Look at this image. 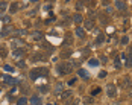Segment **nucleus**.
Segmentation results:
<instances>
[{"label":"nucleus","instance_id":"f257e3e1","mask_svg":"<svg viewBox=\"0 0 132 105\" xmlns=\"http://www.w3.org/2000/svg\"><path fill=\"white\" fill-rule=\"evenodd\" d=\"M58 73L59 75H68V73H71V70H73V62L70 61H62L58 64Z\"/></svg>","mask_w":132,"mask_h":105},{"label":"nucleus","instance_id":"f03ea898","mask_svg":"<svg viewBox=\"0 0 132 105\" xmlns=\"http://www.w3.org/2000/svg\"><path fill=\"white\" fill-rule=\"evenodd\" d=\"M39 76H49V70L47 69H33L31 72V79L37 81Z\"/></svg>","mask_w":132,"mask_h":105},{"label":"nucleus","instance_id":"7ed1b4c3","mask_svg":"<svg viewBox=\"0 0 132 105\" xmlns=\"http://www.w3.org/2000/svg\"><path fill=\"white\" fill-rule=\"evenodd\" d=\"M106 95L109 96V97H116L117 96V88H116V85L114 84H109L106 87Z\"/></svg>","mask_w":132,"mask_h":105},{"label":"nucleus","instance_id":"20e7f679","mask_svg":"<svg viewBox=\"0 0 132 105\" xmlns=\"http://www.w3.org/2000/svg\"><path fill=\"white\" fill-rule=\"evenodd\" d=\"M118 85L122 87V88H131V87H132V79L126 76L123 81H120V82H118Z\"/></svg>","mask_w":132,"mask_h":105},{"label":"nucleus","instance_id":"39448f33","mask_svg":"<svg viewBox=\"0 0 132 105\" xmlns=\"http://www.w3.org/2000/svg\"><path fill=\"white\" fill-rule=\"evenodd\" d=\"M70 44H73V37H71V34H67L64 41H62V46H64V47H68Z\"/></svg>","mask_w":132,"mask_h":105},{"label":"nucleus","instance_id":"423d86ee","mask_svg":"<svg viewBox=\"0 0 132 105\" xmlns=\"http://www.w3.org/2000/svg\"><path fill=\"white\" fill-rule=\"evenodd\" d=\"M116 8L118 9V11H126V3L123 2V0H116Z\"/></svg>","mask_w":132,"mask_h":105},{"label":"nucleus","instance_id":"0eeeda50","mask_svg":"<svg viewBox=\"0 0 132 105\" xmlns=\"http://www.w3.org/2000/svg\"><path fill=\"white\" fill-rule=\"evenodd\" d=\"M18 9H20V3H18V2L11 3V6H9V12H11V14H15Z\"/></svg>","mask_w":132,"mask_h":105},{"label":"nucleus","instance_id":"6e6552de","mask_svg":"<svg viewBox=\"0 0 132 105\" xmlns=\"http://www.w3.org/2000/svg\"><path fill=\"white\" fill-rule=\"evenodd\" d=\"M8 56V47L5 44H0V58H6Z\"/></svg>","mask_w":132,"mask_h":105},{"label":"nucleus","instance_id":"1a4fd4ad","mask_svg":"<svg viewBox=\"0 0 132 105\" xmlns=\"http://www.w3.org/2000/svg\"><path fill=\"white\" fill-rule=\"evenodd\" d=\"M12 56H15V58L24 56V50H23V49H14V50H12Z\"/></svg>","mask_w":132,"mask_h":105},{"label":"nucleus","instance_id":"9d476101","mask_svg":"<svg viewBox=\"0 0 132 105\" xmlns=\"http://www.w3.org/2000/svg\"><path fill=\"white\" fill-rule=\"evenodd\" d=\"M73 96V93L70 91V90H67V91H62L61 93V99H62V101H67V99H70Z\"/></svg>","mask_w":132,"mask_h":105},{"label":"nucleus","instance_id":"9b49d317","mask_svg":"<svg viewBox=\"0 0 132 105\" xmlns=\"http://www.w3.org/2000/svg\"><path fill=\"white\" fill-rule=\"evenodd\" d=\"M31 104H32V105H41V99H39V96L33 95V96L31 97Z\"/></svg>","mask_w":132,"mask_h":105},{"label":"nucleus","instance_id":"f8f14e48","mask_svg":"<svg viewBox=\"0 0 132 105\" xmlns=\"http://www.w3.org/2000/svg\"><path fill=\"white\" fill-rule=\"evenodd\" d=\"M11 32H12V26H6V27H3V31L0 32V35H2V37H6Z\"/></svg>","mask_w":132,"mask_h":105},{"label":"nucleus","instance_id":"ddd939ff","mask_svg":"<svg viewBox=\"0 0 132 105\" xmlns=\"http://www.w3.org/2000/svg\"><path fill=\"white\" fill-rule=\"evenodd\" d=\"M94 27V20H85V29H87V31H91V29Z\"/></svg>","mask_w":132,"mask_h":105},{"label":"nucleus","instance_id":"4468645a","mask_svg":"<svg viewBox=\"0 0 132 105\" xmlns=\"http://www.w3.org/2000/svg\"><path fill=\"white\" fill-rule=\"evenodd\" d=\"M100 91H102V88H100V87H93V88H91V91H90V95H91V97H94V96H97V95H99Z\"/></svg>","mask_w":132,"mask_h":105},{"label":"nucleus","instance_id":"2eb2a0df","mask_svg":"<svg viewBox=\"0 0 132 105\" xmlns=\"http://www.w3.org/2000/svg\"><path fill=\"white\" fill-rule=\"evenodd\" d=\"M82 20H84V18H82V15H81V14H74V15H73V21L76 23V25H81Z\"/></svg>","mask_w":132,"mask_h":105},{"label":"nucleus","instance_id":"dca6fc26","mask_svg":"<svg viewBox=\"0 0 132 105\" xmlns=\"http://www.w3.org/2000/svg\"><path fill=\"white\" fill-rule=\"evenodd\" d=\"M103 41H105V35L100 32V34L96 37V44H103Z\"/></svg>","mask_w":132,"mask_h":105},{"label":"nucleus","instance_id":"f3484780","mask_svg":"<svg viewBox=\"0 0 132 105\" xmlns=\"http://www.w3.org/2000/svg\"><path fill=\"white\" fill-rule=\"evenodd\" d=\"M62 87H64L62 82H58L55 85V95H61V93H62Z\"/></svg>","mask_w":132,"mask_h":105},{"label":"nucleus","instance_id":"a211bd4d","mask_svg":"<svg viewBox=\"0 0 132 105\" xmlns=\"http://www.w3.org/2000/svg\"><path fill=\"white\" fill-rule=\"evenodd\" d=\"M6 8H8V3L3 2V0H0V14L5 12V11H6Z\"/></svg>","mask_w":132,"mask_h":105},{"label":"nucleus","instance_id":"6ab92c4d","mask_svg":"<svg viewBox=\"0 0 132 105\" xmlns=\"http://www.w3.org/2000/svg\"><path fill=\"white\" fill-rule=\"evenodd\" d=\"M114 66H116V69H122V61H120V56L114 58Z\"/></svg>","mask_w":132,"mask_h":105},{"label":"nucleus","instance_id":"aec40b11","mask_svg":"<svg viewBox=\"0 0 132 105\" xmlns=\"http://www.w3.org/2000/svg\"><path fill=\"white\" fill-rule=\"evenodd\" d=\"M74 32H76V35H78L79 38H84V37H85V32H84V29H82V27H78Z\"/></svg>","mask_w":132,"mask_h":105},{"label":"nucleus","instance_id":"412c9836","mask_svg":"<svg viewBox=\"0 0 132 105\" xmlns=\"http://www.w3.org/2000/svg\"><path fill=\"white\" fill-rule=\"evenodd\" d=\"M32 37H33V40H38V41H39V40H43V34L39 31H37V32H33Z\"/></svg>","mask_w":132,"mask_h":105},{"label":"nucleus","instance_id":"4be33fe9","mask_svg":"<svg viewBox=\"0 0 132 105\" xmlns=\"http://www.w3.org/2000/svg\"><path fill=\"white\" fill-rule=\"evenodd\" d=\"M82 2L90 8H94V5H96V0H82Z\"/></svg>","mask_w":132,"mask_h":105},{"label":"nucleus","instance_id":"5701e85b","mask_svg":"<svg viewBox=\"0 0 132 105\" xmlns=\"http://www.w3.org/2000/svg\"><path fill=\"white\" fill-rule=\"evenodd\" d=\"M26 104H27V99H26L24 96L18 97V101H17V105H26Z\"/></svg>","mask_w":132,"mask_h":105},{"label":"nucleus","instance_id":"b1692460","mask_svg":"<svg viewBox=\"0 0 132 105\" xmlns=\"http://www.w3.org/2000/svg\"><path fill=\"white\" fill-rule=\"evenodd\" d=\"M5 82H6V84H15L17 81H15L12 76H5Z\"/></svg>","mask_w":132,"mask_h":105},{"label":"nucleus","instance_id":"393cba45","mask_svg":"<svg viewBox=\"0 0 132 105\" xmlns=\"http://www.w3.org/2000/svg\"><path fill=\"white\" fill-rule=\"evenodd\" d=\"M82 9H84V2L79 0V2L76 3V11H82Z\"/></svg>","mask_w":132,"mask_h":105},{"label":"nucleus","instance_id":"a878e982","mask_svg":"<svg viewBox=\"0 0 132 105\" xmlns=\"http://www.w3.org/2000/svg\"><path fill=\"white\" fill-rule=\"evenodd\" d=\"M90 66H99V60H96V58H91V60L88 61Z\"/></svg>","mask_w":132,"mask_h":105},{"label":"nucleus","instance_id":"bb28decb","mask_svg":"<svg viewBox=\"0 0 132 105\" xmlns=\"http://www.w3.org/2000/svg\"><path fill=\"white\" fill-rule=\"evenodd\" d=\"M99 18H100V21L103 23V25H106V23H108V18H106L103 14H99Z\"/></svg>","mask_w":132,"mask_h":105},{"label":"nucleus","instance_id":"cd10ccee","mask_svg":"<svg viewBox=\"0 0 132 105\" xmlns=\"http://www.w3.org/2000/svg\"><path fill=\"white\" fill-rule=\"evenodd\" d=\"M79 75H81V76H82V78H88V73H87V72H85V70H84V69H79Z\"/></svg>","mask_w":132,"mask_h":105},{"label":"nucleus","instance_id":"c85d7f7f","mask_svg":"<svg viewBox=\"0 0 132 105\" xmlns=\"http://www.w3.org/2000/svg\"><path fill=\"white\" fill-rule=\"evenodd\" d=\"M38 90H39V91H43V93H46V91H49V87H47V85H39V87H38Z\"/></svg>","mask_w":132,"mask_h":105},{"label":"nucleus","instance_id":"c756f323","mask_svg":"<svg viewBox=\"0 0 132 105\" xmlns=\"http://www.w3.org/2000/svg\"><path fill=\"white\" fill-rule=\"evenodd\" d=\"M93 102H94V99L91 96L90 97H84V104H93Z\"/></svg>","mask_w":132,"mask_h":105},{"label":"nucleus","instance_id":"7c9ffc66","mask_svg":"<svg viewBox=\"0 0 132 105\" xmlns=\"http://www.w3.org/2000/svg\"><path fill=\"white\" fill-rule=\"evenodd\" d=\"M120 43H122V44H128V43H129V37H126V35H124V37H122Z\"/></svg>","mask_w":132,"mask_h":105},{"label":"nucleus","instance_id":"2f4dec72","mask_svg":"<svg viewBox=\"0 0 132 105\" xmlns=\"http://www.w3.org/2000/svg\"><path fill=\"white\" fill-rule=\"evenodd\" d=\"M3 69L6 70V72H9V73H11V72H14V67H12V66H9V64H6V66H5Z\"/></svg>","mask_w":132,"mask_h":105},{"label":"nucleus","instance_id":"473e14b6","mask_svg":"<svg viewBox=\"0 0 132 105\" xmlns=\"http://www.w3.org/2000/svg\"><path fill=\"white\" fill-rule=\"evenodd\" d=\"M11 44H12V47H17V46L21 44V41H20V40H12V43H11Z\"/></svg>","mask_w":132,"mask_h":105},{"label":"nucleus","instance_id":"72a5a7b5","mask_svg":"<svg viewBox=\"0 0 132 105\" xmlns=\"http://www.w3.org/2000/svg\"><path fill=\"white\" fill-rule=\"evenodd\" d=\"M15 35H18V37H23V35H26V31H15Z\"/></svg>","mask_w":132,"mask_h":105},{"label":"nucleus","instance_id":"f704fd0d","mask_svg":"<svg viewBox=\"0 0 132 105\" xmlns=\"http://www.w3.org/2000/svg\"><path fill=\"white\" fill-rule=\"evenodd\" d=\"M76 81H78V78H71L70 81H68V85H74V84H76Z\"/></svg>","mask_w":132,"mask_h":105},{"label":"nucleus","instance_id":"c9c22d12","mask_svg":"<svg viewBox=\"0 0 132 105\" xmlns=\"http://www.w3.org/2000/svg\"><path fill=\"white\" fill-rule=\"evenodd\" d=\"M126 67H132V56L128 58V62H126Z\"/></svg>","mask_w":132,"mask_h":105},{"label":"nucleus","instance_id":"e433bc0d","mask_svg":"<svg viewBox=\"0 0 132 105\" xmlns=\"http://www.w3.org/2000/svg\"><path fill=\"white\" fill-rule=\"evenodd\" d=\"M2 20H3V23H9V20H11V17H9V15H5V17H3V18H2Z\"/></svg>","mask_w":132,"mask_h":105},{"label":"nucleus","instance_id":"4c0bfd02","mask_svg":"<svg viewBox=\"0 0 132 105\" xmlns=\"http://www.w3.org/2000/svg\"><path fill=\"white\" fill-rule=\"evenodd\" d=\"M17 66H18L20 69H24V66H26V64H24V61H18V64H17Z\"/></svg>","mask_w":132,"mask_h":105},{"label":"nucleus","instance_id":"58836bf2","mask_svg":"<svg viewBox=\"0 0 132 105\" xmlns=\"http://www.w3.org/2000/svg\"><path fill=\"white\" fill-rule=\"evenodd\" d=\"M106 12L108 14H112V8L111 6H106Z\"/></svg>","mask_w":132,"mask_h":105},{"label":"nucleus","instance_id":"ea45409f","mask_svg":"<svg viewBox=\"0 0 132 105\" xmlns=\"http://www.w3.org/2000/svg\"><path fill=\"white\" fill-rule=\"evenodd\" d=\"M44 9H46V11H50L52 6H50V5H44Z\"/></svg>","mask_w":132,"mask_h":105},{"label":"nucleus","instance_id":"a19ab883","mask_svg":"<svg viewBox=\"0 0 132 105\" xmlns=\"http://www.w3.org/2000/svg\"><path fill=\"white\" fill-rule=\"evenodd\" d=\"M99 76H100V78H105V76H106V72H100Z\"/></svg>","mask_w":132,"mask_h":105},{"label":"nucleus","instance_id":"79ce46f5","mask_svg":"<svg viewBox=\"0 0 132 105\" xmlns=\"http://www.w3.org/2000/svg\"><path fill=\"white\" fill-rule=\"evenodd\" d=\"M31 2H32V3H37V2H38V0H31Z\"/></svg>","mask_w":132,"mask_h":105},{"label":"nucleus","instance_id":"37998d69","mask_svg":"<svg viewBox=\"0 0 132 105\" xmlns=\"http://www.w3.org/2000/svg\"><path fill=\"white\" fill-rule=\"evenodd\" d=\"M0 93H2V90H0Z\"/></svg>","mask_w":132,"mask_h":105}]
</instances>
